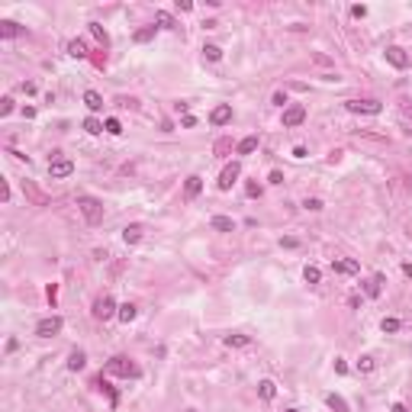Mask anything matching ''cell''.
Masks as SVG:
<instances>
[{
    "mask_svg": "<svg viewBox=\"0 0 412 412\" xmlns=\"http://www.w3.org/2000/svg\"><path fill=\"white\" fill-rule=\"evenodd\" d=\"M135 316H139V309H135L132 303H123V306H119V322H126V325H129Z\"/></svg>",
    "mask_w": 412,
    "mask_h": 412,
    "instance_id": "obj_24",
    "label": "cell"
},
{
    "mask_svg": "<svg viewBox=\"0 0 412 412\" xmlns=\"http://www.w3.org/2000/svg\"><path fill=\"white\" fill-rule=\"evenodd\" d=\"M239 174H241V164L239 161H232V164H226V168H222V174H219V190H222V194H226V190H232V184L235 180H239Z\"/></svg>",
    "mask_w": 412,
    "mask_h": 412,
    "instance_id": "obj_5",
    "label": "cell"
},
{
    "mask_svg": "<svg viewBox=\"0 0 412 412\" xmlns=\"http://www.w3.org/2000/svg\"><path fill=\"white\" fill-rule=\"evenodd\" d=\"M13 113V97H3L0 100V116H10Z\"/></svg>",
    "mask_w": 412,
    "mask_h": 412,
    "instance_id": "obj_37",
    "label": "cell"
},
{
    "mask_svg": "<svg viewBox=\"0 0 412 412\" xmlns=\"http://www.w3.org/2000/svg\"><path fill=\"white\" fill-rule=\"evenodd\" d=\"M255 148H258V135H245V139L235 145V155H251Z\"/></svg>",
    "mask_w": 412,
    "mask_h": 412,
    "instance_id": "obj_16",
    "label": "cell"
},
{
    "mask_svg": "<svg viewBox=\"0 0 412 412\" xmlns=\"http://www.w3.org/2000/svg\"><path fill=\"white\" fill-rule=\"evenodd\" d=\"M229 119H232V107H229V103H219V107L210 113V123L213 126H226Z\"/></svg>",
    "mask_w": 412,
    "mask_h": 412,
    "instance_id": "obj_11",
    "label": "cell"
},
{
    "mask_svg": "<svg viewBox=\"0 0 412 412\" xmlns=\"http://www.w3.org/2000/svg\"><path fill=\"white\" fill-rule=\"evenodd\" d=\"M393 412H409V409H406L403 403H393Z\"/></svg>",
    "mask_w": 412,
    "mask_h": 412,
    "instance_id": "obj_46",
    "label": "cell"
},
{
    "mask_svg": "<svg viewBox=\"0 0 412 412\" xmlns=\"http://www.w3.org/2000/svg\"><path fill=\"white\" fill-rule=\"evenodd\" d=\"M216 232H232L235 229V219H229V216H213V222H210Z\"/></svg>",
    "mask_w": 412,
    "mask_h": 412,
    "instance_id": "obj_18",
    "label": "cell"
},
{
    "mask_svg": "<svg viewBox=\"0 0 412 412\" xmlns=\"http://www.w3.org/2000/svg\"><path fill=\"white\" fill-rule=\"evenodd\" d=\"M358 370H361V373H370V370H373V358H370V354H364V358L358 361Z\"/></svg>",
    "mask_w": 412,
    "mask_h": 412,
    "instance_id": "obj_36",
    "label": "cell"
},
{
    "mask_svg": "<svg viewBox=\"0 0 412 412\" xmlns=\"http://www.w3.org/2000/svg\"><path fill=\"white\" fill-rule=\"evenodd\" d=\"M113 316H119V306L113 303V296H100V300L93 303V319L107 322V319H113Z\"/></svg>",
    "mask_w": 412,
    "mask_h": 412,
    "instance_id": "obj_4",
    "label": "cell"
},
{
    "mask_svg": "<svg viewBox=\"0 0 412 412\" xmlns=\"http://www.w3.org/2000/svg\"><path fill=\"white\" fill-rule=\"evenodd\" d=\"M74 174V161H68V158H55V161H48V177L62 180V177H71Z\"/></svg>",
    "mask_w": 412,
    "mask_h": 412,
    "instance_id": "obj_6",
    "label": "cell"
},
{
    "mask_svg": "<svg viewBox=\"0 0 412 412\" xmlns=\"http://www.w3.org/2000/svg\"><path fill=\"white\" fill-rule=\"evenodd\" d=\"M20 32H23V29H20L13 20H3V23H0V36H3V39H16Z\"/></svg>",
    "mask_w": 412,
    "mask_h": 412,
    "instance_id": "obj_21",
    "label": "cell"
},
{
    "mask_svg": "<svg viewBox=\"0 0 412 412\" xmlns=\"http://www.w3.org/2000/svg\"><path fill=\"white\" fill-rule=\"evenodd\" d=\"M229 152H232V139H219L216 142V155L222 158V155H229Z\"/></svg>",
    "mask_w": 412,
    "mask_h": 412,
    "instance_id": "obj_33",
    "label": "cell"
},
{
    "mask_svg": "<svg viewBox=\"0 0 412 412\" xmlns=\"http://www.w3.org/2000/svg\"><path fill=\"white\" fill-rule=\"evenodd\" d=\"M306 119V107H300V103H293V107L283 109V126L287 129H293V126H300Z\"/></svg>",
    "mask_w": 412,
    "mask_h": 412,
    "instance_id": "obj_9",
    "label": "cell"
},
{
    "mask_svg": "<svg viewBox=\"0 0 412 412\" xmlns=\"http://www.w3.org/2000/svg\"><path fill=\"white\" fill-rule=\"evenodd\" d=\"M177 7L184 10V13H190V10H194V3H190V0H177Z\"/></svg>",
    "mask_w": 412,
    "mask_h": 412,
    "instance_id": "obj_45",
    "label": "cell"
},
{
    "mask_svg": "<svg viewBox=\"0 0 412 412\" xmlns=\"http://www.w3.org/2000/svg\"><path fill=\"white\" fill-rule=\"evenodd\" d=\"M274 103H277V107H283V103H287V93L277 90V93H274Z\"/></svg>",
    "mask_w": 412,
    "mask_h": 412,
    "instance_id": "obj_41",
    "label": "cell"
},
{
    "mask_svg": "<svg viewBox=\"0 0 412 412\" xmlns=\"http://www.w3.org/2000/svg\"><path fill=\"white\" fill-rule=\"evenodd\" d=\"M90 32H93V39L100 42V45H109V36H107V29H103L100 23H90Z\"/></svg>",
    "mask_w": 412,
    "mask_h": 412,
    "instance_id": "obj_28",
    "label": "cell"
},
{
    "mask_svg": "<svg viewBox=\"0 0 412 412\" xmlns=\"http://www.w3.org/2000/svg\"><path fill=\"white\" fill-rule=\"evenodd\" d=\"M62 332V319L58 316H48V319H42L39 325H36V335L39 338H52V335H58Z\"/></svg>",
    "mask_w": 412,
    "mask_h": 412,
    "instance_id": "obj_7",
    "label": "cell"
},
{
    "mask_svg": "<svg viewBox=\"0 0 412 412\" xmlns=\"http://www.w3.org/2000/svg\"><path fill=\"white\" fill-rule=\"evenodd\" d=\"M23 194H26V200H29L32 206H48V196L42 194V190L32 184V180H23Z\"/></svg>",
    "mask_w": 412,
    "mask_h": 412,
    "instance_id": "obj_8",
    "label": "cell"
},
{
    "mask_svg": "<svg viewBox=\"0 0 412 412\" xmlns=\"http://www.w3.org/2000/svg\"><path fill=\"white\" fill-rule=\"evenodd\" d=\"M222 342H226L229 348H248V345H251V335H226Z\"/></svg>",
    "mask_w": 412,
    "mask_h": 412,
    "instance_id": "obj_20",
    "label": "cell"
},
{
    "mask_svg": "<svg viewBox=\"0 0 412 412\" xmlns=\"http://www.w3.org/2000/svg\"><path fill=\"white\" fill-rule=\"evenodd\" d=\"M303 280H306V283H319V280H322V271H319V267H306V271H303Z\"/></svg>",
    "mask_w": 412,
    "mask_h": 412,
    "instance_id": "obj_30",
    "label": "cell"
},
{
    "mask_svg": "<svg viewBox=\"0 0 412 412\" xmlns=\"http://www.w3.org/2000/svg\"><path fill=\"white\" fill-rule=\"evenodd\" d=\"M387 62L393 65V68H409V55H406V48L390 45V48H387Z\"/></svg>",
    "mask_w": 412,
    "mask_h": 412,
    "instance_id": "obj_10",
    "label": "cell"
},
{
    "mask_svg": "<svg viewBox=\"0 0 412 412\" xmlns=\"http://www.w3.org/2000/svg\"><path fill=\"white\" fill-rule=\"evenodd\" d=\"M345 109H348V113H358V116H380L383 103L380 100H345Z\"/></svg>",
    "mask_w": 412,
    "mask_h": 412,
    "instance_id": "obj_3",
    "label": "cell"
},
{
    "mask_svg": "<svg viewBox=\"0 0 412 412\" xmlns=\"http://www.w3.org/2000/svg\"><path fill=\"white\" fill-rule=\"evenodd\" d=\"M267 180H271V184H283V174H280V171H271V177H267Z\"/></svg>",
    "mask_w": 412,
    "mask_h": 412,
    "instance_id": "obj_44",
    "label": "cell"
},
{
    "mask_svg": "<svg viewBox=\"0 0 412 412\" xmlns=\"http://www.w3.org/2000/svg\"><path fill=\"white\" fill-rule=\"evenodd\" d=\"M78 210L84 213L87 226H100L103 222V203L93 200V196H78Z\"/></svg>",
    "mask_w": 412,
    "mask_h": 412,
    "instance_id": "obj_1",
    "label": "cell"
},
{
    "mask_svg": "<svg viewBox=\"0 0 412 412\" xmlns=\"http://www.w3.org/2000/svg\"><path fill=\"white\" fill-rule=\"evenodd\" d=\"M403 274H406V277L412 280V264H403Z\"/></svg>",
    "mask_w": 412,
    "mask_h": 412,
    "instance_id": "obj_47",
    "label": "cell"
},
{
    "mask_svg": "<svg viewBox=\"0 0 412 412\" xmlns=\"http://www.w3.org/2000/svg\"><path fill=\"white\" fill-rule=\"evenodd\" d=\"M103 370H107L109 377H139V373H142L139 367H135L129 358H123V354H116V358H109Z\"/></svg>",
    "mask_w": 412,
    "mask_h": 412,
    "instance_id": "obj_2",
    "label": "cell"
},
{
    "mask_svg": "<svg viewBox=\"0 0 412 412\" xmlns=\"http://www.w3.org/2000/svg\"><path fill=\"white\" fill-rule=\"evenodd\" d=\"M103 129H107L109 135H119V132H123V126H119V119H107V123H103Z\"/></svg>",
    "mask_w": 412,
    "mask_h": 412,
    "instance_id": "obj_35",
    "label": "cell"
},
{
    "mask_svg": "<svg viewBox=\"0 0 412 412\" xmlns=\"http://www.w3.org/2000/svg\"><path fill=\"white\" fill-rule=\"evenodd\" d=\"M332 271H338V274H358L361 264H358V261H348V258H332Z\"/></svg>",
    "mask_w": 412,
    "mask_h": 412,
    "instance_id": "obj_12",
    "label": "cell"
},
{
    "mask_svg": "<svg viewBox=\"0 0 412 412\" xmlns=\"http://www.w3.org/2000/svg\"><path fill=\"white\" fill-rule=\"evenodd\" d=\"M380 283H383V274H377L373 280H367V283H364V293L370 296V300H377V296H380Z\"/></svg>",
    "mask_w": 412,
    "mask_h": 412,
    "instance_id": "obj_23",
    "label": "cell"
},
{
    "mask_svg": "<svg viewBox=\"0 0 412 412\" xmlns=\"http://www.w3.org/2000/svg\"><path fill=\"white\" fill-rule=\"evenodd\" d=\"M68 55H74V58H87V45L81 39H71L68 42Z\"/></svg>",
    "mask_w": 412,
    "mask_h": 412,
    "instance_id": "obj_25",
    "label": "cell"
},
{
    "mask_svg": "<svg viewBox=\"0 0 412 412\" xmlns=\"http://www.w3.org/2000/svg\"><path fill=\"white\" fill-rule=\"evenodd\" d=\"M84 132H90V135H100V132H103V123H100L97 116H87V119H84Z\"/></svg>",
    "mask_w": 412,
    "mask_h": 412,
    "instance_id": "obj_27",
    "label": "cell"
},
{
    "mask_svg": "<svg viewBox=\"0 0 412 412\" xmlns=\"http://www.w3.org/2000/svg\"><path fill=\"white\" fill-rule=\"evenodd\" d=\"M84 103H87V109H90V113L103 109V97H100L97 90H87V93H84Z\"/></svg>",
    "mask_w": 412,
    "mask_h": 412,
    "instance_id": "obj_19",
    "label": "cell"
},
{
    "mask_svg": "<svg viewBox=\"0 0 412 412\" xmlns=\"http://www.w3.org/2000/svg\"><path fill=\"white\" fill-rule=\"evenodd\" d=\"M155 29H158V26H145V29H139V32H135V42H152V39H155Z\"/></svg>",
    "mask_w": 412,
    "mask_h": 412,
    "instance_id": "obj_29",
    "label": "cell"
},
{
    "mask_svg": "<svg viewBox=\"0 0 412 412\" xmlns=\"http://www.w3.org/2000/svg\"><path fill=\"white\" fill-rule=\"evenodd\" d=\"M200 190H203V177H200V174H190L187 184H184V196H187V200H194Z\"/></svg>",
    "mask_w": 412,
    "mask_h": 412,
    "instance_id": "obj_13",
    "label": "cell"
},
{
    "mask_svg": "<svg viewBox=\"0 0 412 412\" xmlns=\"http://www.w3.org/2000/svg\"><path fill=\"white\" fill-rule=\"evenodd\" d=\"M325 406H328L332 412H351V409H348V403H345L338 393H325Z\"/></svg>",
    "mask_w": 412,
    "mask_h": 412,
    "instance_id": "obj_15",
    "label": "cell"
},
{
    "mask_svg": "<svg viewBox=\"0 0 412 412\" xmlns=\"http://www.w3.org/2000/svg\"><path fill=\"white\" fill-rule=\"evenodd\" d=\"M155 23L161 26V29H174V26H177V23H174V16L164 13V10H158V13H155Z\"/></svg>",
    "mask_w": 412,
    "mask_h": 412,
    "instance_id": "obj_26",
    "label": "cell"
},
{
    "mask_svg": "<svg viewBox=\"0 0 412 412\" xmlns=\"http://www.w3.org/2000/svg\"><path fill=\"white\" fill-rule=\"evenodd\" d=\"M351 16H358V20H364V16H367V7H364V3H358V7H351Z\"/></svg>",
    "mask_w": 412,
    "mask_h": 412,
    "instance_id": "obj_39",
    "label": "cell"
},
{
    "mask_svg": "<svg viewBox=\"0 0 412 412\" xmlns=\"http://www.w3.org/2000/svg\"><path fill=\"white\" fill-rule=\"evenodd\" d=\"M380 328L393 335V332H399V328H403V322H399V319H383V322H380Z\"/></svg>",
    "mask_w": 412,
    "mask_h": 412,
    "instance_id": "obj_32",
    "label": "cell"
},
{
    "mask_svg": "<svg viewBox=\"0 0 412 412\" xmlns=\"http://www.w3.org/2000/svg\"><path fill=\"white\" fill-rule=\"evenodd\" d=\"M335 370H338V373H348V364H345L342 358H335Z\"/></svg>",
    "mask_w": 412,
    "mask_h": 412,
    "instance_id": "obj_42",
    "label": "cell"
},
{
    "mask_svg": "<svg viewBox=\"0 0 412 412\" xmlns=\"http://www.w3.org/2000/svg\"><path fill=\"white\" fill-rule=\"evenodd\" d=\"M287 412H300V409H287Z\"/></svg>",
    "mask_w": 412,
    "mask_h": 412,
    "instance_id": "obj_48",
    "label": "cell"
},
{
    "mask_svg": "<svg viewBox=\"0 0 412 412\" xmlns=\"http://www.w3.org/2000/svg\"><path fill=\"white\" fill-rule=\"evenodd\" d=\"M0 200H3V203H10V187H7V180L0 184Z\"/></svg>",
    "mask_w": 412,
    "mask_h": 412,
    "instance_id": "obj_40",
    "label": "cell"
},
{
    "mask_svg": "<svg viewBox=\"0 0 412 412\" xmlns=\"http://www.w3.org/2000/svg\"><path fill=\"white\" fill-rule=\"evenodd\" d=\"M258 396H261V399H274V396H277V383H274V380H261V383H258Z\"/></svg>",
    "mask_w": 412,
    "mask_h": 412,
    "instance_id": "obj_17",
    "label": "cell"
},
{
    "mask_svg": "<svg viewBox=\"0 0 412 412\" xmlns=\"http://www.w3.org/2000/svg\"><path fill=\"white\" fill-rule=\"evenodd\" d=\"M180 126H184V129H194L196 119H194V116H184V119H180Z\"/></svg>",
    "mask_w": 412,
    "mask_h": 412,
    "instance_id": "obj_43",
    "label": "cell"
},
{
    "mask_svg": "<svg viewBox=\"0 0 412 412\" xmlns=\"http://www.w3.org/2000/svg\"><path fill=\"white\" fill-rule=\"evenodd\" d=\"M303 206H306V210H312V213H319L322 206H325V203H322L319 196H306V203H303Z\"/></svg>",
    "mask_w": 412,
    "mask_h": 412,
    "instance_id": "obj_34",
    "label": "cell"
},
{
    "mask_svg": "<svg viewBox=\"0 0 412 412\" xmlns=\"http://www.w3.org/2000/svg\"><path fill=\"white\" fill-rule=\"evenodd\" d=\"M84 364H87V354H84V351H71L68 370H84Z\"/></svg>",
    "mask_w": 412,
    "mask_h": 412,
    "instance_id": "obj_22",
    "label": "cell"
},
{
    "mask_svg": "<svg viewBox=\"0 0 412 412\" xmlns=\"http://www.w3.org/2000/svg\"><path fill=\"white\" fill-rule=\"evenodd\" d=\"M203 55H206L210 62H219V58H222V48L219 45H203Z\"/></svg>",
    "mask_w": 412,
    "mask_h": 412,
    "instance_id": "obj_31",
    "label": "cell"
},
{
    "mask_svg": "<svg viewBox=\"0 0 412 412\" xmlns=\"http://www.w3.org/2000/svg\"><path fill=\"white\" fill-rule=\"evenodd\" d=\"M245 194H248V196H261V184L248 180V184H245Z\"/></svg>",
    "mask_w": 412,
    "mask_h": 412,
    "instance_id": "obj_38",
    "label": "cell"
},
{
    "mask_svg": "<svg viewBox=\"0 0 412 412\" xmlns=\"http://www.w3.org/2000/svg\"><path fill=\"white\" fill-rule=\"evenodd\" d=\"M142 232H145V229H142L139 222H132V226H126V229H123V239H126V245H139V241H142Z\"/></svg>",
    "mask_w": 412,
    "mask_h": 412,
    "instance_id": "obj_14",
    "label": "cell"
}]
</instances>
